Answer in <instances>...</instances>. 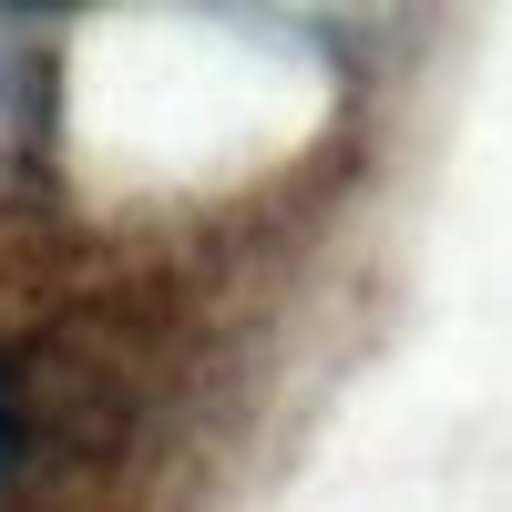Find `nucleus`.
<instances>
[{
	"instance_id": "nucleus-1",
	"label": "nucleus",
	"mask_w": 512,
	"mask_h": 512,
	"mask_svg": "<svg viewBox=\"0 0 512 512\" xmlns=\"http://www.w3.org/2000/svg\"><path fill=\"white\" fill-rule=\"evenodd\" d=\"M11 451H21V410H11V379H0V472H11Z\"/></svg>"
}]
</instances>
